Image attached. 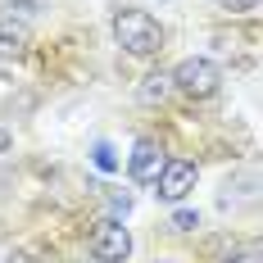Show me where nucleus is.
<instances>
[{"instance_id":"12","label":"nucleus","mask_w":263,"mask_h":263,"mask_svg":"<svg viewBox=\"0 0 263 263\" xmlns=\"http://www.w3.org/2000/svg\"><path fill=\"white\" fill-rule=\"evenodd\" d=\"M218 9H227V14H254L259 0H218Z\"/></svg>"},{"instance_id":"10","label":"nucleus","mask_w":263,"mask_h":263,"mask_svg":"<svg viewBox=\"0 0 263 263\" xmlns=\"http://www.w3.org/2000/svg\"><path fill=\"white\" fill-rule=\"evenodd\" d=\"M41 5H46V0H14V5H9V18H23V23H27Z\"/></svg>"},{"instance_id":"8","label":"nucleus","mask_w":263,"mask_h":263,"mask_svg":"<svg viewBox=\"0 0 263 263\" xmlns=\"http://www.w3.org/2000/svg\"><path fill=\"white\" fill-rule=\"evenodd\" d=\"M91 159H96V168H100V173H114V168H118V155H114V145H109V141H96V145H91Z\"/></svg>"},{"instance_id":"6","label":"nucleus","mask_w":263,"mask_h":263,"mask_svg":"<svg viewBox=\"0 0 263 263\" xmlns=\"http://www.w3.org/2000/svg\"><path fill=\"white\" fill-rule=\"evenodd\" d=\"M27 46H32V27L23 18H0V59H23Z\"/></svg>"},{"instance_id":"2","label":"nucleus","mask_w":263,"mask_h":263,"mask_svg":"<svg viewBox=\"0 0 263 263\" xmlns=\"http://www.w3.org/2000/svg\"><path fill=\"white\" fill-rule=\"evenodd\" d=\"M218 86H222V68L213 59H204V54H191V59H182L173 68V91H182L191 100H213Z\"/></svg>"},{"instance_id":"9","label":"nucleus","mask_w":263,"mask_h":263,"mask_svg":"<svg viewBox=\"0 0 263 263\" xmlns=\"http://www.w3.org/2000/svg\"><path fill=\"white\" fill-rule=\"evenodd\" d=\"M168 227H173V232H195V227H200V213H195V209H177Z\"/></svg>"},{"instance_id":"13","label":"nucleus","mask_w":263,"mask_h":263,"mask_svg":"<svg viewBox=\"0 0 263 263\" xmlns=\"http://www.w3.org/2000/svg\"><path fill=\"white\" fill-rule=\"evenodd\" d=\"M0 263H36V259H32V254H5Z\"/></svg>"},{"instance_id":"11","label":"nucleus","mask_w":263,"mask_h":263,"mask_svg":"<svg viewBox=\"0 0 263 263\" xmlns=\"http://www.w3.org/2000/svg\"><path fill=\"white\" fill-rule=\"evenodd\" d=\"M218 263H259V250H254V245H245V250H232V254H222Z\"/></svg>"},{"instance_id":"4","label":"nucleus","mask_w":263,"mask_h":263,"mask_svg":"<svg viewBox=\"0 0 263 263\" xmlns=\"http://www.w3.org/2000/svg\"><path fill=\"white\" fill-rule=\"evenodd\" d=\"M195 177H200V168H195L191 159H168L163 173L155 177V186H159L155 195H159V200H168V204H182L186 195L195 191Z\"/></svg>"},{"instance_id":"3","label":"nucleus","mask_w":263,"mask_h":263,"mask_svg":"<svg viewBox=\"0 0 263 263\" xmlns=\"http://www.w3.org/2000/svg\"><path fill=\"white\" fill-rule=\"evenodd\" d=\"M91 259L96 263H127L132 259V232L118 218H105L91 236Z\"/></svg>"},{"instance_id":"1","label":"nucleus","mask_w":263,"mask_h":263,"mask_svg":"<svg viewBox=\"0 0 263 263\" xmlns=\"http://www.w3.org/2000/svg\"><path fill=\"white\" fill-rule=\"evenodd\" d=\"M114 41L127 54H136V59H155L163 50V27L145 9H118L114 14Z\"/></svg>"},{"instance_id":"5","label":"nucleus","mask_w":263,"mask_h":263,"mask_svg":"<svg viewBox=\"0 0 263 263\" xmlns=\"http://www.w3.org/2000/svg\"><path fill=\"white\" fill-rule=\"evenodd\" d=\"M163 163H168L163 145H159L155 136H141V141L132 145V155H127V173H132L136 186H155V177L163 173Z\"/></svg>"},{"instance_id":"7","label":"nucleus","mask_w":263,"mask_h":263,"mask_svg":"<svg viewBox=\"0 0 263 263\" xmlns=\"http://www.w3.org/2000/svg\"><path fill=\"white\" fill-rule=\"evenodd\" d=\"M168 96H173V73H163V68L150 73V78H141V86H136V100L141 105H163Z\"/></svg>"}]
</instances>
